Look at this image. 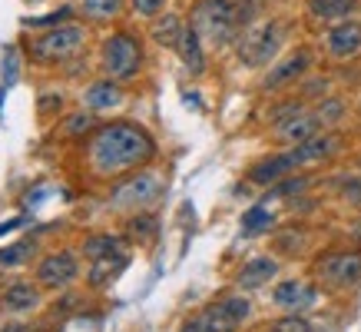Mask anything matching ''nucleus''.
Listing matches in <instances>:
<instances>
[{
  "instance_id": "obj_1",
  "label": "nucleus",
  "mask_w": 361,
  "mask_h": 332,
  "mask_svg": "<svg viewBox=\"0 0 361 332\" xmlns=\"http://www.w3.org/2000/svg\"><path fill=\"white\" fill-rule=\"evenodd\" d=\"M156 160L159 140L136 120H103L80 143V170L97 186H110L133 170L153 166Z\"/></svg>"
},
{
  "instance_id": "obj_2",
  "label": "nucleus",
  "mask_w": 361,
  "mask_h": 332,
  "mask_svg": "<svg viewBox=\"0 0 361 332\" xmlns=\"http://www.w3.org/2000/svg\"><path fill=\"white\" fill-rule=\"evenodd\" d=\"M166 196V173L159 166H142V170H133L126 177H120L116 183L106 186V196H103V210L110 216H136V213H149L156 210V203Z\"/></svg>"
},
{
  "instance_id": "obj_3",
  "label": "nucleus",
  "mask_w": 361,
  "mask_h": 332,
  "mask_svg": "<svg viewBox=\"0 0 361 332\" xmlns=\"http://www.w3.org/2000/svg\"><path fill=\"white\" fill-rule=\"evenodd\" d=\"M99 77H110L123 87H130L146 73V40L133 27H113L97 50Z\"/></svg>"
},
{
  "instance_id": "obj_4",
  "label": "nucleus",
  "mask_w": 361,
  "mask_h": 332,
  "mask_svg": "<svg viewBox=\"0 0 361 332\" xmlns=\"http://www.w3.org/2000/svg\"><path fill=\"white\" fill-rule=\"evenodd\" d=\"M308 276L325 296H351L361 289V246L341 243L318 249L308 263Z\"/></svg>"
},
{
  "instance_id": "obj_5",
  "label": "nucleus",
  "mask_w": 361,
  "mask_h": 332,
  "mask_svg": "<svg viewBox=\"0 0 361 332\" xmlns=\"http://www.w3.org/2000/svg\"><path fill=\"white\" fill-rule=\"evenodd\" d=\"M186 23L202 37L206 50H222L235 44L245 27V7L242 0H192Z\"/></svg>"
},
{
  "instance_id": "obj_6",
  "label": "nucleus",
  "mask_w": 361,
  "mask_h": 332,
  "mask_svg": "<svg viewBox=\"0 0 361 332\" xmlns=\"http://www.w3.org/2000/svg\"><path fill=\"white\" fill-rule=\"evenodd\" d=\"M252 316H255L252 299L239 289H232V292L209 299L196 312H189L176 332H242L252 322Z\"/></svg>"
},
{
  "instance_id": "obj_7",
  "label": "nucleus",
  "mask_w": 361,
  "mask_h": 332,
  "mask_svg": "<svg viewBox=\"0 0 361 332\" xmlns=\"http://www.w3.org/2000/svg\"><path fill=\"white\" fill-rule=\"evenodd\" d=\"M285 40H288V20L285 17H259V20H245L242 33L235 37V60L249 70H262L272 66L282 54Z\"/></svg>"
},
{
  "instance_id": "obj_8",
  "label": "nucleus",
  "mask_w": 361,
  "mask_h": 332,
  "mask_svg": "<svg viewBox=\"0 0 361 332\" xmlns=\"http://www.w3.org/2000/svg\"><path fill=\"white\" fill-rule=\"evenodd\" d=\"M87 44H90L87 23L70 20V23H60V27H50V30L30 33L23 54L37 66H66L73 64L77 57H83Z\"/></svg>"
},
{
  "instance_id": "obj_9",
  "label": "nucleus",
  "mask_w": 361,
  "mask_h": 332,
  "mask_svg": "<svg viewBox=\"0 0 361 332\" xmlns=\"http://www.w3.org/2000/svg\"><path fill=\"white\" fill-rule=\"evenodd\" d=\"M80 276H83V256H80V249H70V246L50 249V253L37 256V263H33V279L47 292H63Z\"/></svg>"
},
{
  "instance_id": "obj_10",
  "label": "nucleus",
  "mask_w": 361,
  "mask_h": 332,
  "mask_svg": "<svg viewBox=\"0 0 361 332\" xmlns=\"http://www.w3.org/2000/svg\"><path fill=\"white\" fill-rule=\"evenodd\" d=\"M312 66H315V50L312 47H295L265 70L262 80H259V90L262 93H282L288 87H298L312 73Z\"/></svg>"
},
{
  "instance_id": "obj_11",
  "label": "nucleus",
  "mask_w": 361,
  "mask_h": 332,
  "mask_svg": "<svg viewBox=\"0 0 361 332\" xmlns=\"http://www.w3.org/2000/svg\"><path fill=\"white\" fill-rule=\"evenodd\" d=\"M47 289L37 279L17 276L0 289V319H33L44 309Z\"/></svg>"
},
{
  "instance_id": "obj_12",
  "label": "nucleus",
  "mask_w": 361,
  "mask_h": 332,
  "mask_svg": "<svg viewBox=\"0 0 361 332\" xmlns=\"http://www.w3.org/2000/svg\"><path fill=\"white\" fill-rule=\"evenodd\" d=\"M318 50L331 64H351V60H358L361 57V20L351 17V20H341L335 27H325L322 37H318Z\"/></svg>"
},
{
  "instance_id": "obj_13",
  "label": "nucleus",
  "mask_w": 361,
  "mask_h": 332,
  "mask_svg": "<svg viewBox=\"0 0 361 332\" xmlns=\"http://www.w3.org/2000/svg\"><path fill=\"white\" fill-rule=\"evenodd\" d=\"M325 296L322 289L315 286V279H279L272 286V306L279 312H308L318 306V299Z\"/></svg>"
},
{
  "instance_id": "obj_14",
  "label": "nucleus",
  "mask_w": 361,
  "mask_h": 332,
  "mask_svg": "<svg viewBox=\"0 0 361 332\" xmlns=\"http://www.w3.org/2000/svg\"><path fill=\"white\" fill-rule=\"evenodd\" d=\"M329 126L322 123V117H318L315 103H308L302 113H295V117H288V120H282L279 126H272L269 130V143L275 146H295V143H305V140H312V136H318V133H325Z\"/></svg>"
},
{
  "instance_id": "obj_15",
  "label": "nucleus",
  "mask_w": 361,
  "mask_h": 332,
  "mask_svg": "<svg viewBox=\"0 0 361 332\" xmlns=\"http://www.w3.org/2000/svg\"><path fill=\"white\" fill-rule=\"evenodd\" d=\"M282 273V259L279 256H249L245 263L235 269V276H232V289H239V292H255V289H265L269 283H275Z\"/></svg>"
},
{
  "instance_id": "obj_16",
  "label": "nucleus",
  "mask_w": 361,
  "mask_h": 332,
  "mask_svg": "<svg viewBox=\"0 0 361 332\" xmlns=\"http://www.w3.org/2000/svg\"><path fill=\"white\" fill-rule=\"evenodd\" d=\"M123 103H126V87L110 77L90 80L87 87H83V93H80V107L90 113H113V110H120Z\"/></svg>"
},
{
  "instance_id": "obj_17",
  "label": "nucleus",
  "mask_w": 361,
  "mask_h": 332,
  "mask_svg": "<svg viewBox=\"0 0 361 332\" xmlns=\"http://www.w3.org/2000/svg\"><path fill=\"white\" fill-rule=\"evenodd\" d=\"M302 13L312 27H335L341 20H351L361 13V0H305Z\"/></svg>"
},
{
  "instance_id": "obj_18",
  "label": "nucleus",
  "mask_w": 361,
  "mask_h": 332,
  "mask_svg": "<svg viewBox=\"0 0 361 332\" xmlns=\"http://www.w3.org/2000/svg\"><path fill=\"white\" fill-rule=\"evenodd\" d=\"M120 253H130V239L123 232H110V230H97V232H87L80 239V256L87 263H97V259H110V256H120Z\"/></svg>"
},
{
  "instance_id": "obj_19",
  "label": "nucleus",
  "mask_w": 361,
  "mask_h": 332,
  "mask_svg": "<svg viewBox=\"0 0 361 332\" xmlns=\"http://www.w3.org/2000/svg\"><path fill=\"white\" fill-rule=\"evenodd\" d=\"M130 11V0H80L77 13L87 23H97V27H110V23H120L123 13Z\"/></svg>"
},
{
  "instance_id": "obj_20",
  "label": "nucleus",
  "mask_w": 361,
  "mask_h": 332,
  "mask_svg": "<svg viewBox=\"0 0 361 332\" xmlns=\"http://www.w3.org/2000/svg\"><path fill=\"white\" fill-rule=\"evenodd\" d=\"M97 113H90V110H73V113H66L63 120L56 123V140H63V143H83L90 133L97 130Z\"/></svg>"
},
{
  "instance_id": "obj_21",
  "label": "nucleus",
  "mask_w": 361,
  "mask_h": 332,
  "mask_svg": "<svg viewBox=\"0 0 361 332\" xmlns=\"http://www.w3.org/2000/svg\"><path fill=\"white\" fill-rule=\"evenodd\" d=\"M130 266V253L110 256V259H97V263H87V286L90 289H106L113 286L116 279L126 273Z\"/></svg>"
},
{
  "instance_id": "obj_22",
  "label": "nucleus",
  "mask_w": 361,
  "mask_h": 332,
  "mask_svg": "<svg viewBox=\"0 0 361 332\" xmlns=\"http://www.w3.org/2000/svg\"><path fill=\"white\" fill-rule=\"evenodd\" d=\"M123 236L130 239V246H142V249H149V246L159 239V220H156V213H136V216H126L123 220Z\"/></svg>"
},
{
  "instance_id": "obj_23",
  "label": "nucleus",
  "mask_w": 361,
  "mask_h": 332,
  "mask_svg": "<svg viewBox=\"0 0 361 332\" xmlns=\"http://www.w3.org/2000/svg\"><path fill=\"white\" fill-rule=\"evenodd\" d=\"M183 30H186V20L179 17V13H159L149 20V40L156 47H163V50H176L179 40H183Z\"/></svg>"
},
{
  "instance_id": "obj_24",
  "label": "nucleus",
  "mask_w": 361,
  "mask_h": 332,
  "mask_svg": "<svg viewBox=\"0 0 361 332\" xmlns=\"http://www.w3.org/2000/svg\"><path fill=\"white\" fill-rule=\"evenodd\" d=\"M176 54H179V60H183V66H186L192 77H202L206 73V44H202V37H199L192 27L186 23V30H183V40H179V47H176Z\"/></svg>"
},
{
  "instance_id": "obj_25",
  "label": "nucleus",
  "mask_w": 361,
  "mask_h": 332,
  "mask_svg": "<svg viewBox=\"0 0 361 332\" xmlns=\"http://www.w3.org/2000/svg\"><path fill=\"white\" fill-rule=\"evenodd\" d=\"M308 239H312V232L305 226H288V230L275 232V256H288V259H295V256H305L308 253Z\"/></svg>"
},
{
  "instance_id": "obj_26",
  "label": "nucleus",
  "mask_w": 361,
  "mask_h": 332,
  "mask_svg": "<svg viewBox=\"0 0 361 332\" xmlns=\"http://www.w3.org/2000/svg\"><path fill=\"white\" fill-rule=\"evenodd\" d=\"M315 186V177L308 173V170H298V173H292V177L279 179L275 186H269V193H265L262 203H269V199H288V196H302V193H308V189Z\"/></svg>"
},
{
  "instance_id": "obj_27",
  "label": "nucleus",
  "mask_w": 361,
  "mask_h": 332,
  "mask_svg": "<svg viewBox=\"0 0 361 332\" xmlns=\"http://www.w3.org/2000/svg\"><path fill=\"white\" fill-rule=\"evenodd\" d=\"M255 332H318V329L305 312H282V316H272V319L259 322Z\"/></svg>"
},
{
  "instance_id": "obj_28",
  "label": "nucleus",
  "mask_w": 361,
  "mask_h": 332,
  "mask_svg": "<svg viewBox=\"0 0 361 332\" xmlns=\"http://www.w3.org/2000/svg\"><path fill=\"white\" fill-rule=\"evenodd\" d=\"M275 230V213L269 210V203H255L242 213V236H262V232Z\"/></svg>"
},
{
  "instance_id": "obj_29",
  "label": "nucleus",
  "mask_w": 361,
  "mask_h": 332,
  "mask_svg": "<svg viewBox=\"0 0 361 332\" xmlns=\"http://www.w3.org/2000/svg\"><path fill=\"white\" fill-rule=\"evenodd\" d=\"M37 263V246L33 239H17L13 246L0 249V269H23V266Z\"/></svg>"
},
{
  "instance_id": "obj_30",
  "label": "nucleus",
  "mask_w": 361,
  "mask_h": 332,
  "mask_svg": "<svg viewBox=\"0 0 361 332\" xmlns=\"http://www.w3.org/2000/svg\"><path fill=\"white\" fill-rule=\"evenodd\" d=\"M315 110H318V117H322V123L329 126V130H338L341 126V120H345V113H348V103L341 97H322V100H315Z\"/></svg>"
},
{
  "instance_id": "obj_31",
  "label": "nucleus",
  "mask_w": 361,
  "mask_h": 332,
  "mask_svg": "<svg viewBox=\"0 0 361 332\" xmlns=\"http://www.w3.org/2000/svg\"><path fill=\"white\" fill-rule=\"evenodd\" d=\"M73 7H60V11L56 13H47V17H33V20H27L23 23V27H27V30H37V27H47V30H50V27H60V23H70L73 20Z\"/></svg>"
},
{
  "instance_id": "obj_32",
  "label": "nucleus",
  "mask_w": 361,
  "mask_h": 332,
  "mask_svg": "<svg viewBox=\"0 0 361 332\" xmlns=\"http://www.w3.org/2000/svg\"><path fill=\"white\" fill-rule=\"evenodd\" d=\"M166 4L169 0H130V11L136 17H142V20H153V17H159L166 11Z\"/></svg>"
},
{
  "instance_id": "obj_33",
  "label": "nucleus",
  "mask_w": 361,
  "mask_h": 332,
  "mask_svg": "<svg viewBox=\"0 0 361 332\" xmlns=\"http://www.w3.org/2000/svg\"><path fill=\"white\" fill-rule=\"evenodd\" d=\"M0 332H37V329L30 326V319H4Z\"/></svg>"
},
{
  "instance_id": "obj_34",
  "label": "nucleus",
  "mask_w": 361,
  "mask_h": 332,
  "mask_svg": "<svg viewBox=\"0 0 361 332\" xmlns=\"http://www.w3.org/2000/svg\"><path fill=\"white\" fill-rule=\"evenodd\" d=\"M17 80V50H7V83H13Z\"/></svg>"
},
{
  "instance_id": "obj_35",
  "label": "nucleus",
  "mask_w": 361,
  "mask_h": 332,
  "mask_svg": "<svg viewBox=\"0 0 361 332\" xmlns=\"http://www.w3.org/2000/svg\"><path fill=\"white\" fill-rule=\"evenodd\" d=\"M355 113H358V120H361V97H358V103H355Z\"/></svg>"
},
{
  "instance_id": "obj_36",
  "label": "nucleus",
  "mask_w": 361,
  "mask_h": 332,
  "mask_svg": "<svg viewBox=\"0 0 361 332\" xmlns=\"http://www.w3.org/2000/svg\"><path fill=\"white\" fill-rule=\"evenodd\" d=\"M0 100H4V90H0Z\"/></svg>"
}]
</instances>
